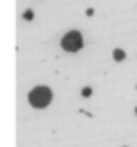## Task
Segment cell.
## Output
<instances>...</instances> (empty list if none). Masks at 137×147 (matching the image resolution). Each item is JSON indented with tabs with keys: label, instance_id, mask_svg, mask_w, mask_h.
Returning <instances> with one entry per match:
<instances>
[{
	"label": "cell",
	"instance_id": "6da1fadb",
	"mask_svg": "<svg viewBox=\"0 0 137 147\" xmlns=\"http://www.w3.org/2000/svg\"><path fill=\"white\" fill-rule=\"evenodd\" d=\"M51 101H53V93H51V89H47V87H36V89H32V91L28 93V103H30L32 107L43 109V107H49Z\"/></svg>",
	"mask_w": 137,
	"mask_h": 147
},
{
	"label": "cell",
	"instance_id": "7a4b0ae2",
	"mask_svg": "<svg viewBox=\"0 0 137 147\" xmlns=\"http://www.w3.org/2000/svg\"><path fill=\"white\" fill-rule=\"evenodd\" d=\"M61 47H63L65 51H69V53L79 51V49L83 47V34H81L79 30H71V32H67V34L63 36V40H61Z\"/></svg>",
	"mask_w": 137,
	"mask_h": 147
},
{
	"label": "cell",
	"instance_id": "3957f363",
	"mask_svg": "<svg viewBox=\"0 0 137 147\" xmlns=\"http://www.w3.org/2000/svg\"><path fill=\"white\" fill-rule=\"evenodd\" d=\"M113 59H115V61H123V59H125V53H123L121 49H115V51H113Z\"/></svg>",
	"mask_w": 137,
	"mask_h": 147
},
{
	"label": "cell",
	"instance_id": "277c9868",
	"mask_svg": "<svg viewBox=\"0 0 137 147\" xmlns=\"http://www.w3.org/2000/svg\"><path fill=\"white\" fill-rule=\"evenodd\" d=\"M22 16H24L26 20H32V16H34V14H32V10H26V12H24Z\"/></svg>",
	"mask_w": 137,
	"mask_h": 147
},
{
	"label": "cell",
	"instance_id": "5b68a950",
	"mask_svg": "<svg viewBox=\"0 0 137 147\" xmlns=\"http://www.w3.org/2000/svg\"><path fill=\"white\" fill-rule=\"evenodd\" d=\"M89 95H91V89L85 87V89H83V97H89Z\"/></svg>",
	"mask_w": 137,
	"mask_h": 147
},
{
	"label": "cell",
	"instance_id": "8992f818",
	"mask_svg": "<svg viewBox=\"0 0 137 147\" xmlns=\"http://www.w3.org/2000/svg\"><path fill=\"white\" fill-rule=\"evenodd\" d=\"M135 115H137V109H135Z\"/></svg>",
	"mask_w": 137,
	"mask_h": 147
}]
</instances>
